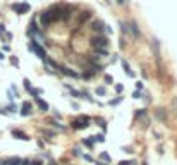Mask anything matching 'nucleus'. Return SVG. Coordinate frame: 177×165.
<instances>
[{
  "instance_id": "25",
  "label": "nucleus",
  "mask_w": 177,
  "mask_h": 165,
  "mask_svg": "<svg viewBox=\"0 0 177 165\" xmlns=\"http://www.w3.org/2000/svg\"><path fill=\"white\" fill-rule=\"evenodd\" d=\"M141 115H145V110H139V112L136 114V117H141Z\"/></svg>"
},
{
  "instance_id": "13",
  "label": "nucleus",
  "mask_w": 177,
  "mask_h": 165,
  "mask_svg": "<svg viewBox=\"0 0 177 165\" xmlns=\"http://www.w3.org/2000/svg\"><path fill=\"white\" fill-rule=\"evenodd\" d=\"M122 65H124V69H126V74H127V76H134V72H131V67H129V64H127L126 60H122Z\"/></svg>"
},
{
  "instance_id": "32",
  "label": "nucleus",
  "mask_w": 177,
  "mask_h": 165,
  "mask_svg": "<svg viewBox=\"0 0 177 165\" xmlns=\"http://www.w3.org/2000/svg\"><path fill=\"white\" fill-rule=\"evenodd\" d=\"M50 165H55V164H53V162H52V164H50Z\"/></svg>"
},
{
  "instance_id": "19",
  "label": "nucleus",
  "mask_w": 177,
  "mask_h": 165,
  "mask_svg": "<svg viewBox=\"0 0 177 165\" xmlns=\"http://www.w3.org/2000/svg\"><path fill=\"white\" fill-rule=\"evenodd\" d=\"M120 102H122V96H119V98L112 100V102H110V105H117V103H120Z\"/></svg>"
},
{
  "instance_id": "16",
  "label": "nucleus",
  "mask_w": 177,
  "mask_h": 165,
  "mask_svg": "<svg viewBox=\"0 0 177 165\" xmlns=\"http://www.w3.org/2000/svg\"><path fill=\"white\" fill-rule=\"evenodd\" d=\"M96 95H100V96H103V95H105V88H103V86H100V88H96Z\"/></svg>"
},
{
  "instance_id": "24",
  "label": "nucleus",
  "mask_w": 177,
  "mask_h": 165,
  "mask_svg": "<svg viewBox=\"0 0 177 165\" xmlns=\"http://www.w3.org/2000/svg\"><path fill=\"white\" fill-rule=\"evenodd\" d=\"M72 153H74V155H81V150H79V148H74Z\"/></svg>"
},
{
  "instance_id": "17",
  "label": "nucleus",
  "mask_w": 177,
  "mask_h": 165,
  "mask_svg": "<svg viewBox=\"0 0 177 165\" xmlns=\"http://www.w3.org/2000/svg\"><path fill=\"white\" fill-rule=\"evenodd\" d=\"M119 165H136V162H131V160H122V162H119Z\"/></svg>"
},
{
  "instance_id": "31",
  "label": "nucleus",
  "mask_w": 177,
  "mask_h": 165,
  "mask_svg": "<svg viewBox=\"0 0 177 165\" xmlns=\"http://www.w3.org/2000/svg\"><path fill=\"white\" fill-rule=\"evenodd\" d=\"M98 165H105V164H100V162H98Z\"/></svg>"
},
{
  "instance_id": "5",
  "label": "nucleus",
  "mask_w": 177,
  "mask_h": 165,
  "mask_svg": "<svg viewBox=\"0 0 177 165\" xmlns=\"http://www.w3.org/2000/svg\"><path fill=\"white\" fill-rule=\"evenodd\" d=\"M29 114H31V103H29V102H24L22 107H21V115H22V117H28Z\"/></svg>"
},
{
  "instance_id": "29",
  "label": "nucleus",
  "mask_w": 177,
  "mask_h": 165,
  "mask_svg": "<svg viewBox=\"0 0 177 165\" xmlns=\"http://www.w3.org/2000/svg\"><path fill=\"white\" fill-rule=\"evenodd\" d=\"M31 165H41V162H33Z\"/></svg>"
},
{
  "instance_id": "22",
  "label": "nucleus",
  "mask_w": 177,
  "mask_h": 165,
  "mask_svg": "<svg viewBox=\"0 0 177 165\" xmlns=\"http://www.w3.org/2000/svg\"><path fill=\"white\" fill-rule=\"evenodd\" d=\"M122 90H124V86H122V84H117V86H115V91H117V93H120Z\"/></svg>"
},
{
  "instance_id": "23",
  "label": "nucleus",
  "mask_w": 177,
  "mask_h": 165,
  "mask_svg": "<svg viewBox=\"0 0 177 165\" xmlns=\"http://www.w3.org/2000/svg\"><path fill=\"white\" fill-rule=\"evenodd\" d=\"M105 81H107V83H112L114 79H112V76H108V74H107V76H105Z\"/></svg>"
},
{
  "instance_id": "3",
  "label": "nucleus",
  "mask_w": 177,
  "mask_h": 165,
  "mask_svg": "<svg viewBox=\"0 0 177 165\" xmlns=\"http://www.w3.org/2000/svg\"><path fill=\"white\" fill-rule=\"evenodd\" d=\"M88 126H90V119H88V117H79L77 121L72 122V129H77V131L86 129Z\"/></svg>"
},
{
  "instance_id": "7",
  "label": "nucleus",
  "mask_w": 177,
  "mask_h": 165,
  "mask_svg": "<svg viewBox=\"0 0 177 165\" xmlns=\"http://www.w3.org/2000/svg\"><path fill=\"white\" fill-rule=\"evenodd\" d=\"M36 103H38V107H40L41 112H46V110H48V103H46L45 100H41L40 96H36Z\"/></svg>"
},
{
  "instance_id": "14",
  "label": "nucleus",
  "mask_w": 177,
  "mask_h": 165,
  "mask_svg": "<svg viewBox=\"0 0 177 165\" xmlns=\"http://www.w3.org/2000/svg\"><path fill=\"white\" fill-rule=\"evenodd\" d=\"M157 117H158L160 121H165V119H167V115H165V110H164V108H158V112H157Z\"/></svg>"
},
{
  "instance_id": "26",
  "label": "nucleus",
  "mask_w": 177,
  "mask_h": 165,
  "mask_svg": "<svg viewBox=\"0 0 177 165\" xmlns=\"http://www.w3.org/2000/svg\"><path fill=\"white\" fill-rule=\"evenodd\" d=\"M84 158H86V160H88V162H95V160H93V158H91V157H90V155H84Z\"/></svg>"
},
{
  "instance_id": "1",
  "label": "nucleus",
  "mask_w": 177,
  "mask_h": 165,
  "mask_svg": "<svg viewBox=\"0 0 177 165\" xmlns=\"http://www.w3.org/2000/svg\"><path fill=\"white\" fill-rule=\"evenodd\" d=\"M29 46H31V50H33V52H34V53L41 59V60H45V59H46V52H45V48H43V46H41L36 40H33Z\"/></svg>"
},
{
  "instance_id": "21",
  "label": "nucleus",
  "mask_w": 177,
  "mask_h": 165,
  "mask_svg": "<svg viewBox=\"0 0 177 165\" xmlns=\"http://www.w3.org/2000/svg\"><path fill=\"white\" fill-rule=\"evenodd\" d=\"M24 88H26L28 91L31 90V84H29V81H28V79H24Z\"/></svg>"
},
{
  "instance_id": "30",
  "label": "nucleus",
  "mask_w": 177,
  "mask_h": 165,
  "mask_svg": "<svg viewBox=\"0 0 177 165\" xmlns=\"http://www.w3.org/2000/svg\"><path fill=\"white\" fill-rule=\"evenodd\" d=\"M0 114H5V112H3V110H0Z\"/></svg>"
},
{
  "instance_id": "27",
  "label": "nucleus",
  "mask_w": 177,
  "mask_h": 165,
  "mask_svg": "<svg viewBox=\"0 0 177 165\" xmlns=\"http://www.w3.org/2000/svg\"><path fill=\"white\" fill-rule=\"evenodd\" d=\"M3 31H5V26H3V24H0V34H2Z\"/></svg>"
},
{
  "instance_id": "10",
  "label": "nucleus",
  "mask_w": 177,
  "mask_h": 165,
  "mask_svg": "<svg viewBox=\"0 0 177 165\" xmlns=\"http://www.w3.org/2000/svg\"><path fill=\"white\" fill-rule=\"evenodd\" d=\"M129 28H131V33L138 38V36H139V29H138V26H136V22H134V21H131V22H129Z\"/></svg>"
},
{
  "instance_id": "8",
  "label": "nucleus",
  "mask_w": 177,
  "mask_h": 165,
  "mask_svg": "<svg viewBox=\"0 0 177 165\" xmlns=\"http://www.w3.org/2000/svg\"><path fill=\"white\" fill-rule=\"evenodd\" d=\"M12 136H14V138H17V139H24V141H28V139H29V138H28L24 133H21V131H15V129L12 131Z\"/></svg>"
},
{
  "instance_id": "11",
  "label": "nucleus",
  "mask_w": 177,
  "mask_h": 165,
  "mask_svg": "<svg viewBox=\"0 0 177 165\" xmlns=\"http://www.w3.org/2000/svg\"><path fill=\"white\" fill-rule=\"evenodd\" d=\"M95 53L100 55V57H107V55H108V50H107V48H95Z\"/></svg>"
},
{
  "instance_id": "6",
  "label": "nucleus",
  "mask_w": 177,
  "mask_h": 165,
  "mask_svg": "<svg viewBox=\"0 0 177 165\" xmlns=\"http://www.w3.org/2000/svg\"><path fill=\"white\" fill-rule=\"evenodd\" d=\"M59 71L62 72V74H65V76H71V77H77V72H74V71H71L69 67H59Z\"/></svg>"
},
{
  "instance_id": "15",
  "label": "nucleus",
  "mask_w": 177,
  "mask_h": 165,
  "mask_svg": "<svg viewBox=\"0 0 177 165\" xmlns=\"http://www.w3.org/2000/svg\"><path fill=\"white\" fill-rule=\"evenodd\" d=\"M83 145H84V146H88V148H93V146H95V141H93V139H84V141H83Z\"/></svg>"
},
{
  "instance_id": "12",
  "label": "nucleus",
  "mask_w": 177,
  "mask_h": 165,
  "mask_svg": "<svg viewBox=\"0 0 177 165\" xmlns=\"http://www.w3.org/2000/svg\"><path fill=\"white\" fill-rule=\"evenodd\" d=\"M21 162H22V160H19V158H9V160L5 162V165H21Z\"/></svg>"
},
{
  "instance_id": "4",
  "label": "nucleus",
  "mask_w": 177,
  "mask_h": 165,
  "mask_svg": "<svg viewBox=\"0 0 177 165\" xmlns=\"http://www.w3.org/2000/svg\"><path fill=\"white\" fill-rule=\"evenodd\" d=\"M12 10L22 14V12H28V10H29V5H28V3H14V5H12Z\"/></svg>"
},
{
  "instance_id": "2",
  "label": "nucleus",
  "mask_w": 177,
  "mask_h": 165,
  "mask_svg": "<svg viewBox=\"0 0 177 165\" xmlns=\"http://www.w3.org/2000/svg\"><path fill=\"white\" fill-rule=\"evenodd\" d=\"M91 46H95V48H107L108 46V38L107 36H95L91 40Z\"/></svg>"
},
{
  "instance_id": "18",
  "label": "nucleus",
  "mask_w": 177,
  "mask_h": 165,
  "mask_svg": "<svg viewBox=\"0 0 177 165\" xmlns=\"http://www.w3.org/2000/svg\"><path fill=\"white\" fill-rule=\"evenodd\" d=\"M100 157H102V160H107V162H110V155H108V153H105V152H103Z\"/></svg>"
},
{
  "instance_id": "33",
  "label": "nucleus",
  "mask_w": 177,
  "mask_h": 165,
  "mask_svg": "<svg viewBox=\"0 0 177 165\" xmlns=\"http://www.w3.org/2000/svg\"><path fill=\"white\" fill-rule=\"evenodd\" d=\"M126 2H127V0H126Z\"/></svg>"
},
{
  "instance_id": "9",
  "label": "nucleus",
  "mask_w": 177,
  "mask_h": 165,
  "mask_svg": "<svg viewBox=\"0 0 177 165\" xmlns=\"http://www.w3.org/2000/svg\"><path fill=\"white\" fill-rule=\"evenodd\" d=\"M90 17H91V12H90V10H84V12L81 14V17H79V24H83V22H86V21H88Z\"/></svg>"
},
{
  "instance_id": "28",
  "label": "nucleus",
  "mask_w": 177,
  "mask_h": 165,
  "mask_svg": "<svg viewBox=\"0 0 177 165\" xmlns=\"http://www.w3.org/2000/svg\"><path fill=\"white\" fill-rule=\"evenodd\" d=\"M3 57H5V55H3V53L0 52V60H3Z\"/></svg>"
},
{
  "instance_id": "20",
  "label": "nucleus",
  "mask_w": 177,
  "mask_h": 165,
  "mask_svg": "<svg viewBox=\"0 0 177 165\" xmlns=\"http://www.w3.org/2000/svg\"><path fill=\"white\" fill-rule=\"evenodd\" d=\"M103 139H105V138H103L102 134H98V136H95V139H93V141H98V143H102Z\"/></svg>"
}]
</instances>
